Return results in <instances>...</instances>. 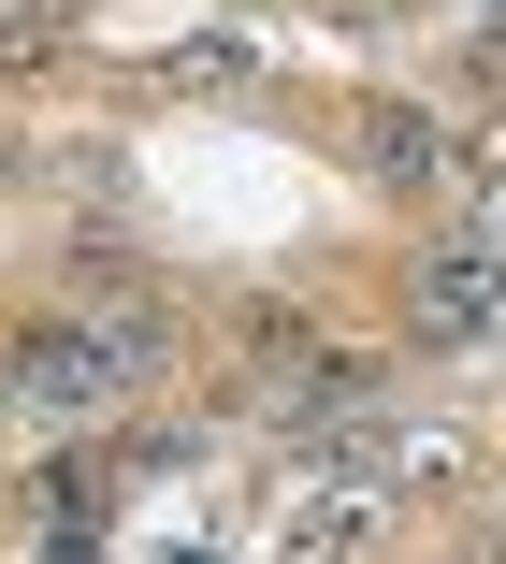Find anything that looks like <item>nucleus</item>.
<instances>
[{"label": "nucleus", "instance_id": "4", "mask_svg": "<svg viewBox=\"0 0 506 564\" xmlns=\"http://www.w3.org/2000/svg\"><path fill=\"white\" fill-rule=\"evenodd\" d=\"M0 420H15V391H0Z\"/></svg>", "mask_w": 506, "mask_h": 564}, {"label": "nucleus", "instance_id": "2", "mask_svg": "<svg viewBox=\"0 0 506 564\" xmlns=\"http://www.w3.org/2000/svg\"><path fill=\"white\" fill-rule=\"evenodd\" d=\"M347 145H362V174L391 188V203H434V188L463 174L449 117H420V101H362V117H347Z\"/></svg>", "mask_w": 506, "mask_h": 564}, {"label": "nucleus", "instance_id": "3", "mask_svg": "<svg viewBox=\"0 0 506 564\" xmlns=\"http://www.w3.org/2000/svg\"><path fill=\"white\" fill-rule=\"evenodd\" d=\"M362 535H376V492H319L290 521V564H362Z\"/></svg>", "mask_w": 506, "mask_h": 564}, {"label": "nucleus", "instance_id": "1", "mask_svg": "<svg viewBox=\"0 0 506 564\" xmlns=\"http://www.w3.org/2000/svg\"><path fill=\"white\" fill-rule=\"evenodd\" d=\"M492 333H506V261L477 232L420 247L406 261V348H492Z\"/></svg>", "mask_w": 506, "mask_h": 564}]
</instances>
